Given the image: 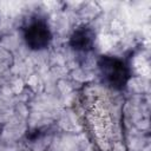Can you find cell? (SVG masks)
Instances as JSON below:
<instances>
[{
    "mask_svg": "<svg viewBox=\"0 0 151 151\" xmlns=\"http://www.w3.org/2000/svg\"><path fill=\"white\" fill-rule=\"evenodd\" d=\"M117 91L87 84L78 98V113L97 151H126L123 101Z\"/></svg>",
    "mask_w": 151,
    "mask_h": 151,
    "instance_id": "1",
    "label": "cell"
},
{
    "mask_svg": "<svg viewBox=\"0 0 151 151\" xmlns=\"http://www.w3.org/2000/svg\"><path fill=\"white\" fill-rule=\"evenodd\" d=\"M97 65L104 86L117 92H122L126 87L131 79V67L125 59L116 55H101Z\"/></svg>",
    "mask_w": 151,
    "mask_h": 151,
    "instance_id": "2",
    "label": "cell"
},
{
    "mask_svg": "<svg viewBox=\"0 0 151 151\" xmlns=\"http://www.w3.org/2000/svg\"><path fill=\"white\" fill-rule=\"evenodd\" d=\"M94 40H96L94 31L87 25H83L73 31L70 38V45L76 52L88 53L90 51L93 50Z\"/></svg>",
    "mask_w": 151,
    "mask_h": 151,
    "instance_id": "4",
    "label": "cell"
},
{
    "mask_svg": "<svg viewBox=\"0 0 151 151\" xmlns=\"http://www.w3.org/2000/svg\"><path fill=\"white\" fill-rule=\"evenodd\" d=\"M21 33L27 47L33 51L45 50L52 41V32L48 22L39 14L28 17V19L21 26Z\"/></svg>",
    "mask_w": 151,
    "mask_h": 151,
    "instance_id": "3",
    "label": "cell"
}]
</instances>
